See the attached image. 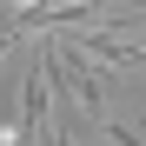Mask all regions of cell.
Instances as JSON below:
<instances>
[]
</instances>
